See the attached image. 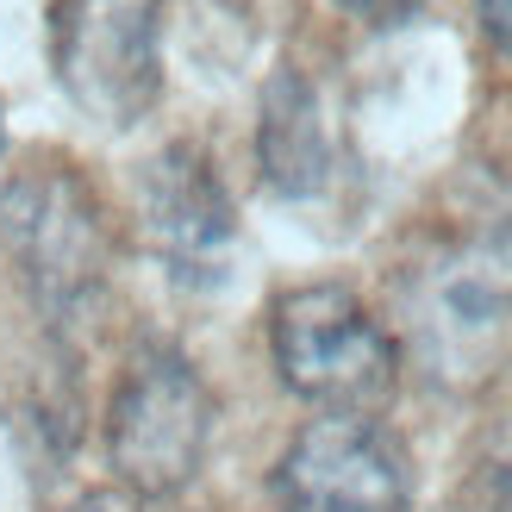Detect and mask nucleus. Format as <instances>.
<instances>
[{"label":"nucleus","instance_id":"obj_4","mask_svg":"<svg viewBox=\"0 0 512 512\" xmlns=\"http://www.w3.org/2000/svg\"><path fill=\"white\" fill-rule=\"evenodd\" d=\"M50 69L75 113L132 132L163 100V0H57Z\"/></svg>","mask_w":512,"mask_h":512},{"label":"nucleus","instance_id":"obj_13","mask_svg":"<svg viewBox=\"0 0 512 512\" xmlns=\"http://www.w3.org/2000/svg\"><path fill=\"white\" fill-rule=\"evenodd\" d=\"M0 157H7V119H0Z\"/></svg>","mask_w":512,"mask_h":512},{"label":"nucleus","instance_id":"obj_5","mask_svg":"<svg viewBox=\"0 0 512 512\" xmlns=\"http://www.w3.org/2000/svg\"><path fill=\"white\" fill-rule=\"evenodd\" d=\"M400 338L444 394H481L512 369V294L463 256L425 263L400 288Z\"/></svg>","mask_w":512,"mask_h":512},{"label":"nucleus","instance_id":"obj_6","mask_svg":"<svg viewBox=\"0 0 512 512\" xmlns=\"http://www.w3.org/2000/svg\"><path fill=\"white\" fill-rule=\"evenodd\" d=\"M281 512H406L413 456L369 413L306 419L275 463Z\"/></svg>","mask_w":512,"mask_h":512},{"label":"nucleus","instance_id":"obj_3","mask_svg":"<svg viewBox=\"0 0 512 512\" xmlns=\"http://www.w3.org/2000/svg\"><path fill=\"white\" fill-rule=\"evenodd\" d=\"M219 400L182 350L150 344L107 406V463L125 494L175 500L207 469Z\"/></svg>","mask_w":512,"mask_h":512},{"label":"nucleus","instance_id":"obj_9","mask_svg":"<svg viewBox=\"0 0 512 512\" xmlns=\"http://www.w3.org/2000/svg\"><path fill=\"white\" fill-rule=\"evenodd\" d=\"M456 512H512V463H481L456 488Z\"/></svg>","mask_w":512,"mask_h":512},{"label":"nucleus","instance_id":"obj_7","mask_svg":"<svg viewBox=\"0 0 512 512\" xmlns=\"http://www.w3.org/2000/svg\"><path fill=\"white\" fill-rule=\"evenodd\" d=\"M138 238L175 288H219L238 250V207L200 144H163L138 169Z\"/></svg>","mask_w":512,"mask_h":512},{"label":"nucleus","instance_id":"obj_1","mask_svg":"<svg viewBox=\"0 0 512 512\" xmlns=\"http://www.w3.org/2000/svg\"><path fill=\"white\" fill-rule=\"evenodd\" d=\"M269 356L281 388L325 413H375L400 388V338L344 281H306L275 294Z\"/></svg>","mask_w":512,"mask_h":512},{"label":"nucleus","instance_id":"obj_10","mask_svg":"<svg viewBox=\"0 0 512 512\" xmlns=\"http://www.w3.org/2000/svg\"><path fill=\"white\" fill-rule=\"evenodd\" d=\"M475 13H481V32H488V44L512 63V0H475Z\"/></svg>","mask_w":512,"mask_h":512},{"label":"nucleus","instance_id":"obj_11","mask_svg":"<svg viewBox=\"0 0 512 512\" xmlns=\"http://www.w3.org/2000/svg\"><path fill=\"white\" fill-rule=\"evenodd\" d=\"M331 7H344V13L369 19V25H394V19L413 13V0H331Z\"/></svg>","mask_w":512,"mask_h":512},{"label":"nucleus","instance_id":"obj_2","mask_svg":"<svg viewBox=\"0 0 512 512\" xmlns=\"http://www.w3.org/2000/svg\"><path fill=\"white\" fill-rule=\"evenodd\" d=\"M0 250L50 319H75L107 288L113 225L88 175L69 163H38L0 188Z\"/></svg>","mask_w":512,"mask_h":512},{"label":"nucleus","instance_id":"obj_12","mask_svg":"<svg viewBox=\"0 0 512 512\" xmlns=\"http://www.w3.org/2000/svg\"><path fill=\"white\" fill-rule=\"evenodd\" d=\"M69 512H144V500L138 494H125V488H94V494H82Z\"/></svg>","mask_w":512,"mask_h":512},{"label":"nucleus","instance_id":"obj_8","mask_svg":"<svg viewBox=\"0 0 512 512\" xmlns=\"http://www.w3.org/2000/svg\"><path fill=\"white\" fill-rule=\"evenodd\" d=\"M256 175L288 207L319 200L331 188V175H338V144H331V125H325V100L294 63H281L263 82V100H256Z\"/></svg>","mask_w":512,"mask_h":512}]
</instances>
